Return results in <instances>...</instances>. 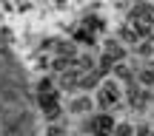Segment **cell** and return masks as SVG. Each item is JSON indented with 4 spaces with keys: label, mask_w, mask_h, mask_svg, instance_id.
Instances as JSON below:
<instances>
[{
    "label": "cell",
    "mask_w": 154,
    "mask_h": 136,
    "mask_svg": "<svg viewBox=\"0 0 154 136\" xmlns=\"http://www.w3.org/2000/svg\"><path fill=\"white\" fill-rule=\"evenodd\" d=\"M114 136H131V125H114Z\"/></svg>",
    "instance_id": "30bf717a"
},
{
    "label": "cell",
    "mask_w": 154,
    "mask_h": 136,
    "mask_svg": "<svg viewBox=\"0 0 154 136\" xmlns=\"http://www.w3.org/2000/svg\"><path fill=\"white\" fill-rule=\"evenodd\" d=\"M103 57H109L111 62H123V45L117 43V40H109V43H106Z\"/></svg>",
    "instance_id": "3957f363"
},
{
    "label": "cell",
    "mask_w": 154,
    "mask_h": 136,
    "mask_svg": "<svg viewBox=\"0 0 154 136\" xmlns=\"http://www.w3.org/2000/svg\"><path fill=\"white\" fill-rule=\"evenodd\" d=\"M128 102H131L134 108H143V105H146V91L137 88V85H131V88H128Z\"/></svg>",
    "instance_id": "5b68a950"
},
{
    "label": "cell",
    "mask_w": 154,
    "mask_h": 136,
    "mask_svg": "<svg viewBox=\"0 0 154 136\" xmlns=\"http://www.w3.org/2000/svg\"><path fill=\"white\" fill-rule=\"evenodd\" d=\"M91 131L97 133V131H114V122H111V116L109 114H100V116H94V122H91Z\"/></svg>",
    "instance_id": "277c9868"
},
{
    "label": "cell",
    "mask_w": 154,
    "mask_h": 136,
    "mask_svg": "<svg viewBox=\"0 0 154 136\" xmlns=\"http://www.w3.org/2000/svg\"><path fill=\"white\" fill-rule=\"evenodd\" d=\"M140 82H143V85H154V65H146L140 71Z\"/></svg>",
    "instance_id": "ba28073f"
},
{
    "label": "cell",
    "mask_w": 154,
    "mask_h": 136,
    "mask_svg": "<svg viewBox=\"0 0 154 136\" xmlns=\"http://www.w3.org/2000/svg\"><path fill=\"white\" fill-rule=\"evenodd\" d=\"M72 111H74V114H88V111H91V99L77 97L74 102H72Z\"/></svg>",
    "instance_id": "8992f818"
},
{
    "label": "cell",
    "mask_w": 154,
    "mask_h": 136,
    "mask_svg": "<svg viewBox=\"0 0 154 136\" xmlns=\"http://www.w3.org/2000/svg\"><path fill=\"white\" fill-rule=\"evenodd\" d=\"M134 3H143V0H134Z\"/></svg>",
    "instance_id": "5bb4252c"
},
{
    "label": "cell",
    "mask_w": 154,
    "mask_h": 136,
    "mask_svg": "<svg viewBox=\"0 0 154 136\" xmlns=\"http://www.w3.org/2000/svg\"><path fill=\"white\" fill-rule=\"evenodd\" d=\"M137 37H140V34L134 31L131 26H126V28H120V40H126V43H137Z\"/></svg>",
    "instance_id": "9c48e42d"
},
{
    "label": "cell",
    "mask_w": 154,
    "mask_h": 136,
    "mask_svg": "<svg viewBox=\"0 0 154 136\" xmlns=\"http://www.w3.org/2000/svg\"><path fill=\"white\" fill-rule=\"evenodd\" d=\"M49 136H63V131L60 128H49Z\"/></svg>",
    "instance_id": "4fadbf2b"
},
{
    "label": "cell",
    "mask_w": 154,
    "mask_h": 136,
    "mask_svg": "<svg viewBox=\"0 0 154 136\" xmlns=\"http://www.w3.org/2000/svg\"><path fill=\"white\" fill-rule=\"evenodd\" d=\"M46 116H49V119H57V116H60V108H57V105L54 108H46Z\"/></svg>",
    "instance_id": "8fae6325"
},
{
    "label": "cell",
    "mask_w": 154,
    "mask_h": 136,
    "mask_svg": "<svg viewBox=\"0 0 154 136\" xmlns=\"http://www.w3.org/2000/svg\"><path fill=\"white\" fill-rule=\"evenodd\" d=\"M137 51H140V54H151V51H154V48H151V45H149V43H140V45H137Z\"/></svg>",
    "instance_id": "7c38bea8"
},
{
    "label": "cell",
    "mask_w": 154,
    "mask_h": 136,
    "mask_svg": "<svg viewBox=\"0 0 154 136\" xmlns=\"http://www.w3.org/2000/svg\"><path fill=\"white\" fill-rule=\"evenodd\" d=\"M128 26H131L140 37H143V34H151V28H154V9L146 6V3H137L131 9V14H128Z\"/></svg>",
    "instance_id": "6da1fadb"
},
{
    "label": "cell",
    "mask_w": 154,
    "mask_h": 136,
    "mask_svg": "<svg viewBox=\"0 0 154 136\" xmlns=\"http://www.w3.org/2000/svg\"><path fill=\"white\" fill-rule=\"evenodd\" d=\"M83 28H86V31L88 34H91V31H103V17H86V23H83Z\"/></svg>",
    "instance_id": "52a82bcc"
},
{
    "label": "cell",
    "mask_w": 154,
    "mask_h": 136,
    "mask_svg": "<svg viewBox=\"0 0 154 136\" xmlns=\"http://www.w3.org/2000/svg\"><path fill=\"white\" fill-rule=\"evenodd\" d=\"M120 99H123V94H120V88H117V82L106 80L103 85H100V91H97V105L100 108H114Z\"/></svg>",
    "instance_id": "7a4b0ae2"
}]
</instances>
